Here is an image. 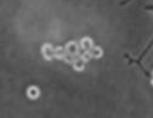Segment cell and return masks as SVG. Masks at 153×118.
<instances>
[{
  "label": "cell",
  "mask_w": 153,
  "mask_h": 118,
  "mask_svg": "<svg viewBox=\"0 0 153 118\" xmlns=\"http://www.w3.org/2000/svg\"><path fill=\"white\" fill-rule=\"evenodd\" d=\"M146 9H147V10H151V11H153V6H147ZM152 47H153V39H152V41H151V42L147 45V47L145 48V51H143V52L140 54V58H139V59H136V60L141 62V60H142V58H143V57H145V55H146V54H147V53L151 51V48H152Z\"/></svg>",
  "instance_id": "obj_1"
},
{
  "label": "cell",
  "mask_w": 153,
  "mask_h": 118,
  "mask_svg": "<svg viewBox=\"0 0 153 118\" xmlns=\"http://www.w3.org/2000/svg\"><path fill=\"white\" fill-rule=\"evenodd\" d=\"M130 1V0H124V1H120V5H125V4H128Z\"/></svg>",
  "instance_id": "obj_2"
}]
</instances>
